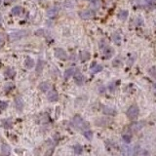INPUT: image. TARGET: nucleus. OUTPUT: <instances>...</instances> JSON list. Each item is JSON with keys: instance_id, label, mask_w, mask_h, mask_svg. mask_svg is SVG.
<instances>
[{"instance_id": "obj_1", "label": "nucleus", "mask_w": 156, "mask_h": 156, "mask_svg": "<svg viewBox=\"0 0 156 156\" xmlns=\"http://www.w3.org/2000/svg\"><path fill=\"white\" fill-rule=\"evenodd\" d=\"M72 124H73V126L76 130H78V131H82L83 133L85 131H87V130H89V127H90L89 126L88 122H86L85 120L80 116V115H75V116L73 117Z\"/></svg>"}, {"instance_id": "obj_2", "label": "nucleus", "mask_w": 156, "mask_h": 156, "mask_svg": "<svg viewBox=\"0 0 156 156\" xmlns=\"http://www.w3.org/2000/svg\"><path fill=\"white\" fill-rule=\"evenodd\" d=\"M139 113H140V110H139V107L137 106H131L128 108L127 110V117L129 118L130 120H135L137 119V117L139 116Z\"/></svg>"}, {"instance_id": "obj_3", "label": "nucleus", "mask_w": 156, "mask_h": 156, "mask_svg": "<svg viewBox=\"0 0 156 156\" xmlns=\"http://www.w3.org/2000/svg\"><path fill=\"white\" fill-rule=\"evenodd\" d=\"M55 57L60 59V60H66L67 59V54L63 49L62 48H57V49L55 50Z\"/></svg>"}, {"instance_id": "obj_4", "label": "nucleus", "mask_w": 156, "mask_h": 156, "mask_svg": "<svg viewBox=\"0 0 156 156\" xmlns=\"http://www.w3.org/2000/svg\"><path fill=\"white\" fill-rule=\"evenodd\" d=\"M79 16H80L82 19L86 20V19H92L95 16V12L93 10H83L79 13Z\"/></svg>"}, {"instance_id": "obj_5", "label": "nucleus", "mask_w": 156, "mask_h": 156, "mask_svg": "<svg viewBox=\"0 0 156 156\" xmlns=\"http://www.w3.org/2000/svg\"><path fill=\"white\" fill-rule=\"evenodd\" d=\"M114 54V51L112 48L108 47V46H106V47L103 49V58L104 59H109L113 56Z\"/></svg>"}, {"instance_id": "obj_6", "label": "nucleus", "mask_w": 156, "mask_h": 156, "mask_svg": "<svg viewBox=\"0 0 156 156\" xmlns=\"http://www.w3.org/2000/svg\"><path fill=\"white\" fill-rule=\"evenodd\" d=\"M48 99H49L50 102H52V103H54V102H57L59 99L58 92L56 90H54V89L49 91V93H48Z\"/></svg>"}, {"instance_id": "obj_7", "label": "nucleus", "mask_w": 156, "mask_h": 156, "mask_svg": "<svg viewBox=\"0 0 156 156\" xmlns=\"http://www.w3.org/2000/svg\"><path fill=\"white\" fill-rule=\"evenodd\" d=\"M74 80H75V83L77 84V85H82L84 83L85 78H84L83 74H81L80 72H76L74 74Z\"/></svg>"}, {"instance_id": "obj_8", "label": "nucleus", "mask_w": 156, "mask_h": 156, "mask_svg": "<svg viewBox=\"0 0 156 156\" xmlns=\"http://www.w3.org/2000/svg\"><path fill=\"white\" fill-rule=\"evenodd\" d=\"M103 70V66L97 63H93L91 65V72L92 73H98Z\"/></svg>"}, {"instance_id": "obj_9", "label": "nucleus", "mask_w": 156, "mask_h": 156, "mask_svg": "<svg viewBox=\"0 0 156 156\" xmlns=\"http://www.w3.org/2000/svg\"><path fill=\"white\" fill-rule=\"evenodd\" d=\"M121 153L123 156H130L131 155L132 151H131V148H130L129 145H126V144L122 145L121 146Z\"/></svg>"}, {"instance_id": "obj_10", "label": "nucleus", "mask_w": 156, "mask_h": 156, "mask_svg": "<svg viewBox=\"0 0 156 156\" xmlns=\"http://www.w3.org/2000/svg\"><path fill=\"white\" fill-rule=\"evenodd\" d=\"M142 122H134L131 126H130V130L131 131H136V132H138V131H140V129L142 128Z\"/></svg>"}, {"instance_id": "obj_11", "label": "nucleus", "mask_w": 156, "mask_h": 156, "mask_svg": "<svg viewBox=\"0 0 156 156\" xmlns=\"http://www.w3.org/2000/svg\"><path fill=\"white\" fill-rule=\"evenodd\" d=\"M1 152L4 156H9L10 152H11V148H10L9 145L7 144H2L1 146Z\"/></svg>"}, {"instance_id": "obj_12", "label": "nucleus", "mask_w": 156, "mask_h": 156, "mask_svg": "<svg viewBox=\"0 0 156 156\" xmlns=\"http://www.w3.org/2000/svg\"><path fill=\"white\" fill-rule=\"evenodd\" d=\"M22 12H24V8L21 6H16L12 9V14L14 15V16H20Z\"/></svg>"}, {"instance_id": "obj_13", "label": "nucleus", "mask_w": 156, "mask_h": 156, "mask_svg": "<svg viewBox=\"0 0 156 156\" xmlns=\"http://www.w3.org/2000/svg\"><path fill=\"white\" fill-rule=\"evenodd\" d=\"M15 107H16L18 110H20V111L22 109V107H24V103H22L21 98H17L16 99H15Z\"/></svg>"}, {"instance_id": "obj_14", "label": "nucleus", "mask_w": 156, "mask_h": 156, "mask_svg": "<svg viewBox=\"0 0 156 156\" xmlns=\"http://www.w3.org/2000/svg\"><path fill=\"white\" fill-rule=\"evenodd\" d=\"M25 65L27 68H32L34 66V61H33V59L27 57L25 61Z\"/></svg>"}, {"instance_id": "obj_15", "label": "nucleus", "mask_w": 156, "mask_h": 156, "mask_svg": "<svg viewBox=\"0 0 156 156\" xmlns=\"http://www.w3.org/2000/svg\"><path fill=\"white\" fill-rule=\"evenodd\" d=\"M123 140L127 144H129L132 140V134H131V130L129 129V131H127L126 133L123 134Z\"/></svg>"}, {"instance_id": "obj_16", "label": "nucleus", "mask_w": 156, "mask_h": 156, "mask_svg": "<svg viewBox=\"0 0 156 156\" xmlns=\"http://www.w3.org/2000/svg\"><path fill=\"white\" fill-rule=\"evenodd\" d=\"M75 74V68L71 67V68H68L65 71V79H68L70 78L71 76Z\"/></svg>"}, {"instance_id": "obj_17", "label": "nucleus", "mask_w": 156, "mask_h": 156, "mask_svg": "<svg viewBox=\"0 0 156 156\" xmlns=\"http://www.w3.org/2000/svg\"><path fill=\"white\" fill-rule=\"evenodd\" d=\"M50 88H51V85H50V83H48V82H42L41 84L39 85V89L41 90L42 92H48L50 90Z\"/></svg>"}, {"instance_id": "obj_18", "label": "nucleus", "mask_w": 156, "mask_h": 156, "mask_svg": "<svg viewBox=\"0 0 156 156\" xmlns=\"http://www.w3.org/2000/svg\"><path fill=\"white\" fill-rule=\"evenodd\" d=\"M103 111L104 114H107V115H115V113H116V111H115L113 108H110V107L106 106H104Z\"/></svg>"}, {"instance_id": "obj_19", "label": "nucleus", "mask_w": 156, "mask_h": 156, "mask_svg": "<svg viewBox=\"0 0 156 156\" xmlns=\"http://www.w3.org/2000/svg\"><path fill=\"white\" fill-rule=\"evenodd\" d=\"M102 6V2L101 0H94L91 3V8H93L94 10H98L101 8Z\"/></svg>"}, {"instance_id": "obj_20", "label": "nucleus", "mask_w": 156, "mask_h": 156, "mask_svg": "<svg viewBox=\"0 0 156 156\" xmlns=\"http://www.w3.org/2000/svg\"><path fill=\"white\" fill-rule=\"evenodd\" d=\"M80 59H81V61H83V62L89 60V59H90V53L87 52V51H82V52L80 53Z\"/></svg>"}, {"instance_id": "obj_21", "label": "nucleus", "mask_w": 156, "mask_h": 156, "mask_svg": "<svg viewBox=\"0 0 156 156\" xmlns=\"http://www.w3.org/2000/svg\"><path fill=\"white\" fill-rule=\"evenodd\" d=\"M128 14H129V13H128L127 10H121V11L118 13V18L120 20H123L124 21V20L127 19Z\"/></svg>"}, {"instance_id": "obj_22", "label": "nucleus", "mask_w": 156, "mask_h": 156, "mask_svg": "<svg viewBox=\"0 0 156 156\" xmlns=\"http://www.w3.org/2000/svg\"><path fill=\"white\" fill-rule=\"evenodd\" d=\"M112 40H113L115 44H120V42H121V36H120L119 33L117 32L113 33V35H112Z\"/></svg>"}, {"instance_id": "obj_23", "label": "nucleus", "mask_w": 156, "mask_h": 156, "mask_svg": "<svg viewBox=\"0 0 156 156\" xmlns=\"http://www.w3.org/2000/svg\"><path fill=\"white\" fill-rule=\"evenodd\" d=\"M16 74V71H15L13 68H8L6 71H5V76L6 77H14V75Z\"/></svg>"}, {"instance_id": "obj_24", "label": "nucleus", "mask_w": 156, "mask_h": 156, "mask_svg": "<svg viewBox=\"0 0 156 156\" xmlns=\"http://www.w3.org/2000/svg\"><path fill=\"white\" fill-rule=\"evenodd\" d=\"M49 120H50L49 116H48L47 114H42V115H40V117H39L40 123H48Z\"/></svg>"}, {"instance_id": "obj_25", "label": "nucleus", "mask_w": 156, "mask_h": 156, "mask_svg": "<svg viewBox=\"0 0 156 156\" xmlns=\"http://www.w3.org/2000/svg\"><path fill=\"white\" fill-rule=\"evenodd\" d=\"M5 41H6V35L3 34V33H0V48L4 46Z\"/></svg>"}, {"instance_id": "obj_26", "label": "nucleus", "mask_w": 156, "mask_h": 156, "mask_svg": "<svg viewBox=\"0 0 156 156\" xmlns=\"http://www.w3.org/2000/svg\"><path fill=\"white\" fill-rule=\"evenodd\" d=\"M2 125L6 128V129H8V128H11L12 127V122H11V120H7V119H5L2 121Z\"/></svg>"}, {"instance_id": "obj_27", "label": "nucleus", "mask_w": 156, "mask_h": 156, "mask_svg": "<svg viewBox=\"0 0 156 156\" xmlns=\"http://www.w3.org/2000/svg\"><path fill=\"white\" fill-rule=\"evenodd\" d=\"M74 149V152L76 153V154H80L81 152H82V146H81L80 144H75L73 147Z\"/></svg>"}, {"instance_id": "obj_28", "label": "nucleus", "mask_w": 156, "mask_h": 156, "mask_svg": "<svg viewBox=\"0 0 156 156\" xmlns=\"http://www.w3.org/2000/svg\"><path fill=\"white\" fill-rule=\"evenodd\" d=\"M84 136H85L87 139L92 140V138H93V133H92L91 130H87V131L84 132Z\"/></svg>"}, {"instance_id": "obj_29", "label": "nucleus", "mask_w": 156, "mask_h": 156, "mask_svg": "<svg viewBox=\"0 0 156 156\" xmlns=\"http://www.w3.org/2000/svg\"><path fill=\"white\" fill-rule=\"evenodd\" d=\"M7 106H8V104H7L6 102H0V111L6 109Z\"/></svg>"}, {"instance_id": "obj_30", "label": "nucleus", "mask_w": 156, "mask_h": 156, "mask_svg": "<svg viewBox=\"0 0 156 156\" xmlns=\"http://www.w3.org/2000/svg\"><path fill=\"white\" fill-rule=\"evenodd\" d=\"M42 66H43V62L42 61H39V62H38V65H37V68H36L37 72H40V71L42 70Z\"/></svg>"}, {"instance_id": "obj_31", "label": "nucleus", "mask_w": 156, "mask_h": 156, "mask_svg": "<svg viewBox=\"0 0 156 156\" xmlns=\"http://www.w3.org/2000/svg\"><path fill=\"white\" fill-rule=\"evenodd\" d=\"M1 22H2V16L0 15V24H1Z\"/></svg>"}, {"instance_id": "obj_32", "label": "nucleus", "mask_w": 156, "mask_h": 156, "mask_svg": "<svg viewBox=\"0 0 156 156\" xmlns=\"http://www.w3.org/2000/svg\"><path fill=\"white\" fill-rule=\"evenodd\" d=\"M6 1H8V2H13V1H15V0H6Z\"/></svg>"}, {"instance_id": "obj_33", "label": "nucleus", "mask_w": 156, "mask_h": 156, "mask_svg": "<svg viewBox=\"0 0 156 156\" xmlns=\"http://www.w3.org/2000/svg\"><path fill=\"white\" fill-rule=\"evenodd\" d=\"M154 89H155V91H156V83L154 84Z\"/></svg>"}]
</instances>
